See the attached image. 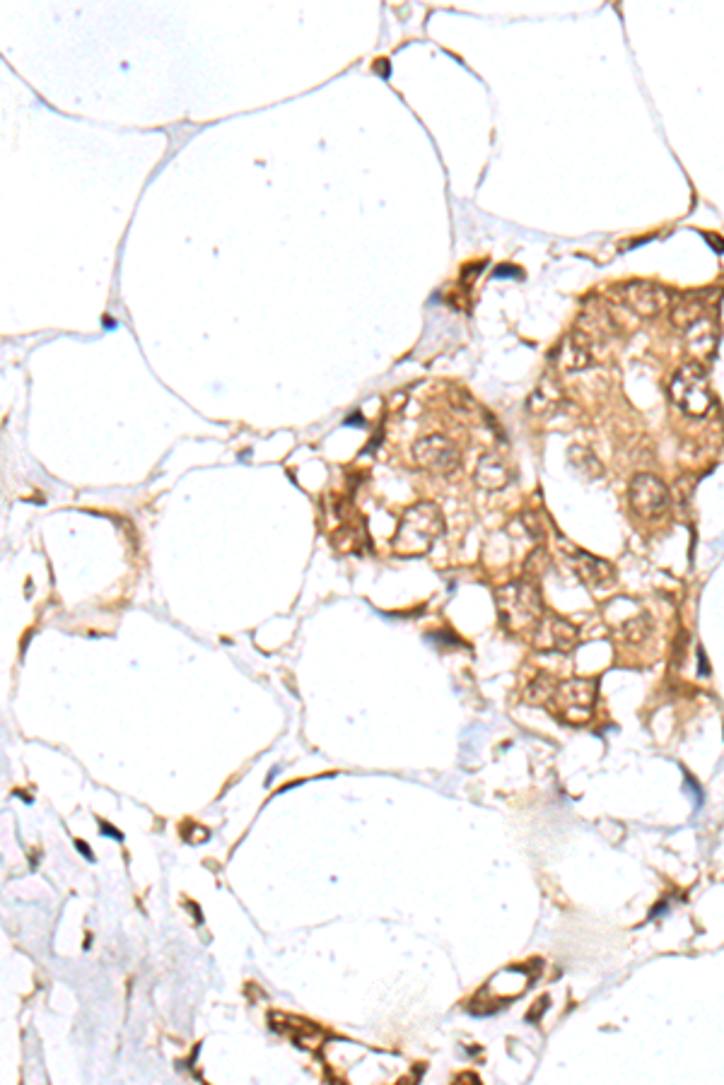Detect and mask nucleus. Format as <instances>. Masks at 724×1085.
Segmentation results:
<instances>
[{"mask_svg": "<svg viewBox=\"0 0 724 1085\" xmlns=\"http://www.w3.org/2000/svg\"><path fill=\"white\" fill-rule=\"evenodd\" d=\"M495 601H498L500 625L512 635L536 630L543 620L541 589L531 579H517V582L500 586L495 591Z\"/></svg>", "mask_w": 724, "mask_h": 1085, "instance_id": "1", "label": "nucleus"}, {"mask_svg": "<svg viewBox=\"0 0 724 1085\" xmlns=\"http://www.w3.org/2000/svg\"><path fill=\"white\" fill-rule=\"evenodd\" d=\"M445 531V516L432 502H416L408 507L399 521L394 536V550L404 557H420L432 548V543Z\"/></svg>", "mask_w": 724, "mask_h": 1085, "instance_id": "2", "label": "nucleus"}, {"mask_svg": "<svg viewBox=\"0 0 724 1085\" xmlns=\"http://www.w3.org/2000/svg\"><path fill=\"white\" fill-rule=\"evenodd\" d=\"M671 401L691 418H705L715 408L710 379L700 365H683L671 379Z\"/></svg>", "mask_w": 724, "mask_h": 1085, "instance_id": "3", "label": "nucleus"}, {"mask_svg": "<svg viewBox=\"0 0 724 1085\" xmlns=\"http://www.w3.org/2000/svg\"><path fill=\"white\" fill-rule=\"evenodd\" d=\"M599 683L594 678H575L563 680L553 690V697L546 707L558 714V719L570 721V724H582L592 719L594 705H597Z\"/></svg>", "mask_w": 724, "mask_h": 1085, "instance_id": "4", "label": "nucleus"}, {"mask_svg": "<svg viewBox=\"0 0 724 1085\" xmlns=\"http://www.w3.org/2000/svg\"><path fill=\"white\" fill-rule=\"evenodd\" d=\"M628 500L633 512L642 519H659L669 509V488L657 475L640 473L630 483Z\"/></svg>", "mask_w": 724, "mask_h": 1085, "instance_id": "5", "label": "nucleus"}, {"mask_svg": "<svg viewBox=\"0 0 724 1085\" xmlns=\"http://www.w3.org/2000/svg\"><path fill=\"white\" fill-rule=\"evenodd\" d=\"M413 459H416L418 466L425 468V471L437 475H452L459 468L461 454L452 439L442 437V434H430V437L416 442Z\"/></svg>", "mask_w": 724, "mask_h": 1085, "instance_id": "6", "label": "nucleus"}, {"mask_svg": "<svg viewBox=\"0 0 724 1085\" xmlns=\"http://www.w3.org/2000/svg\"><path fill=\"white\" fill-rule=\"evenodd\" d=\"M621 299L642 319H655L671 304V295L650 280H633L621 287Z\"/></svg>", "mask_w": 724, "mask_h": 1085, "instance_id": "7", "label": "nucleus"}, {"mask_svg": "<svg viewBox=\"0 0 724 1085\" xmlns=\"http://www.w3.org/2000/svg\"><path fill=\"white\" fill-rule=\"evenodd\" d=\"M570 567L575 570L577 577L582 579V584H587L594 591H606L616 584V570L611 567V562L601 560L585 553V550H570Z\"/></svg>", "mask_w": 724, "mask_h": 1085, "instance_id": "8", "label": "nucleus"}, {"mask_svg": "<svg viewBox=\"0 0 724 1085\" xmlns=\"http://www.w3.org/2000/svg\"><path fill=\"white\" fill-rule=\"evenodd\" d=\"M553 360L560 372H582L592 365V338L582 331H572L563 338V343L558 345V350L553 353Z\"/></svg>", "mask_w": 724, "mask_h": 1085, "instance_id": "9", "label": "nucleus"}, {"mask_svg": "<svg viewBox=\"0 0 724 1085\" xmlns=\"http://www.w3.org/2000/svg\"><path fill=\"white\" fill-rule=\"evenodd\" d=\"M536 637H546V642H543L546 649H556L568 654V651L575 649L577 642H580V630H577L570 620L551 618L546 625H543L541 620L539 627H536Z\"/></svg>", "mask_w": 724, "mask_h": 1085, "instance_id": "10", "label": "nucleus"}, {"mask_svg": "<svg viewBox=\"0 0 724 1085\" xmlns=\"http://www.w3.org/2000/svg\"><path fill=\"white\" fill-rule=\"evenodd\" d=\"M686 343H688V350H691L693 355L698 357V360H715L717 355V343H720V338H717V328L710 324L708 319H700L693 324L691 328H686Z\"/></svg>", "mask_w": 724, "mask_h": 1085, "instance_id": "11", "label": "nucleus"}, {"mask_svg": "<svg viewBox=\"0 0 724 1085\" xmlns=\"http://www.w3.org/2000/svg\"><path fill=\"white\" fill-rule=\"evenodd\" d=\"M474 478H476L478 488L495 492V490L505 488L507 480H510V473H507L505 461H502L498 454H486V456H481V461H478Z\"/></svg>", "mask_w": 724, "mask_h": 1085, "instance_id": "12", "label": "nucleus"}, {"mask_svg": "<svg viewBox=\"0 0 724 1085\" xmlns=\"http://www.w3.org/2000/svg\"><path fill=\"white\" fill-rule=\"evenodd\" d=\"M700 319H705V304L700 295L686 292V295H679L674 299V304H671V324L676 328L686 331V328H691Z\"/></svg>", "mask_w": 724, "mask_h": 1085, "instance_id": "13", "label": "nucleus"}, {"mask_svg": "<svg viewBox=\"0 0 724 1085\" xmlns=\"http://www.w3.org/2000/svg\"><path fill=\"white\" fill-rule=\"evenodd\" d=\"M560 398H563V391L558 389L556 379L546 377L539 384V389L534 391V396H531L529 406H531V410H534V413H546L548 408L556 406Z\"/></svg>", "mask_w": 724, "mask_h": 1085, "instance_id": "14", "label": "nucleus"}, {"mask_svg": "<svg viewBox=\"0 0 724 1085\" xmlns=\"http://www.w3.org/2000/svg\"><path fill=\"white\" fill-rule=\"evenodd\" d=\"M556 685H558V680L546 676V673H543V676H536L529 683V688L524 690V702H529V705H548V700L553 697Z\"/></svg>", "mask_w": 724, "mask_h": 1085, "instance_id": "15", "label": "nucleus"}, {"mask_svg": "<svg viewBox=\"0 0 724 1085\" xmlns=\"http://www.w3.org/2000/svg\"><path fill=\"white\" fill-rule=\"evenodd\" d=\"M570 463L577 468V471L585 475V478H597V475H601V463L597 461V456L585 447L570 449Z\"/></svg>", "mask_w": 724, "mask_h": 1085, "instance_id": "16", "label": "nucleus"}, {"mask_svg": "<svg viewBox=\"0 0 724 1085\" xmlns=\"http://www.w3.org/2000/svg\"><path fill=\"white\" fill-rule=\"evenodd\" d=\"M650 630H652L650 618H647V615H635V618H628L626 623H623L621 637L630 644H638V642H642V639H647Z\"/></svg>", "mask_w": 724, "mask_h": 1085, "instance_id": "17", "label": "nucleus"}, {"mask_svg": "<svg viewBox=\"0 0 724 1085\" xmlns=\"http://www.w3.org/2000/svg\"><path fill=\"white\" fill-rule=\"evenodd\" d=\"M102 830H104V835L114 837V840H124V835H121V832H119V830H116V828H112V825L102 823Z\"/></svg>", "mask_w": 724, "mask_h": 1085, "instance_id": "18", "label": "nucleus"}, {"mask_svg": "<svg viewBox=\"0 0 724 1085\" xmlns=\"http://www.w3.org/2000/svg\"><path fill=\"white\" fill-rule=\"evenodd\" d=\"M75 847H78V849H80V854H83L87 861H92V859H95V856H92V852H90V847H87V844H85V842H78V840H75Z\"/></svg>", "mask_w": 724, "mask_h": 1085, "instance_id": "19", "label": "nucleus"}]
</instances>
